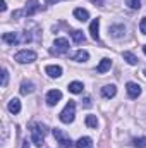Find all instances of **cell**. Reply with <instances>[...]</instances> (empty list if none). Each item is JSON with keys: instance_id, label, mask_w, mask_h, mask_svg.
<instances>
[{"instance_id": "obj_1", "label": "cell", "mask_w": 146, "mask_h": 148, "mask_svg": "<svg viewBox=\"0 0 146 148\" xmlns=\"http://www.w3.org/2000/svg\"><path fill=\"white\" fill-rule=\"evenodd\" d=\"M2 40H3L5 43H10V45H19V43H23V41H29L31 36H29L28 33H3Z\"/></svg>"}, {"instance_id": "obj_2", "label": "cell", "mask_w": 146, "mask_h": 148, "mask_svg": "<svg viewBox=\"0 0 146 148\" xmlns=\"http://www.w3.org/2000/svg\"><path fill=\"white\" fill-rule=\"evenodd\" d=\"M31 141L36 145V147H41L45 143V127L40 126V124H31Z\"/></svg>"}, {"instance_id": "obj_3", "label": "cell", "mask_w": 146, "mask_h": 148, "mask_svg": "<svg viewBox=\"0 0 146 148\" xmlns=\"http://www.w3.org/2000/svg\"><path fill=\"white\" fill-rule=\"evenodd\" d=\"M14 60L19 62V64H31L36 60V52L33 50H21L14 55Z\"/></svg>"}, {"instance_id": "obj_4", "label": "cell", "mask_w": 146, "mask_h": 148, "mask_svg": "<svg viewBox=\"0 0 146 148\" xmlns=\"http://www.w3.org/2000/svg\"><path fill=\"white\" fill-rule=\"evenodd\" d=\"M74 115H76V103L72 100H69V103L64 107V110L60 112V121L64 124H71L74 121Z\"/></svg>"}, {"instance_id": "obj_5", "label": "cell", "mask_w": 146, "mask_h": 148, "mask_svg": "<svg viewBox=\"0 0 146 148\" xmlns=\"http://www.w3.org/2000/svg\"><path fill=\"white\" fill-rule=\"evenodd\" d=\"M53 136H55V140L59 141V145H60V148H72L76 147V143H72V140L64 133V131H60V129H53Z\"/></svg>"}, {"instance_id": "obj_6", "label": "cell", "mask_w": 146, "mask_h": 148, "mask_svg": "<svg viewBox=\"0 0 146 148\" xmlns=\"http://www.w3.org/2000/svg\"><path fill=\"white\" fill-rule=\"evenodd\" d=\"M60 100H62V91H60V90H50V91L46 93V105L53 107V105H57Z\"/></svg>"}, {"instance_id": "obj_7", "label": "cell", "mask_w": 146, "mask_h": 148, "mask_svg": "<svg viewBox=\"0 0 146 148\" xmlns=\"http://www.w3.org/2000/svg\"><path fill=\"white\" fill-rule=\"evenodd\" d=\"M69 50V41L65 38H57L53 41V52L55 53H65Z\"/></svg>"}, {"instance_id": "obj_8", "label": "cell", "mask_w": 146, "mask_h": 148, "mask_svg": "<svg viewBox=\"0 0 146 148\" xmlns=\"http://www.w3.org/2000/svg\"><path fill=\"white\" fill-rule=\"evenodd\" d=\"M40 10V2L38 0H28L26 7H24V16H35Z\"/></svg>"}, {"instance_id": "obj_9", "label": "cell", "mask_w": 146, "mask_h": 148, "mask_svg": "<svg viewBox=\"0 0 146 148\" xmlns=\"http://www.w3.org/2000/svg\"><path fill=\"white\" fill-rule=\"evenodd\" d=\"M126 90H127V95L131 98H138L141 95V86L138 83H127L126 84Z\"/></svg>"}, {"instance_id": "obj_10", "label": "cell", "mask_w": 146, "mask_h": 148, "mask_svg": "<svg viewBox=\"0 0 146 148\" xmlns=\"http://www.w3.org/2000/svg\"><path fill=\"white\" fill-rule=\"evenodd\" d=\"M98 31H100V19L96 17V19H93V21H91V24H89V33H91V38H93V40H96V41L100 40V33H98Z\"/></svg>"}, {"instance_id": "obj_11", "label": "cell", "mask_w": 146, "mask_h": 148, "mask_svg": "<svg viewBox=\"0 0 146 148\" xmlns=\"http://www.w3.org/2000/svg\"><path fill=\"white\" fill-rule=\"evenodd\" d=\"M74 17L77 19V21H81V23H86L88 19H89V12L86 10V9H74Z\"/></svg>"}, {"instance_id": "obj_12", "label": "cell", "mask_w": 146, "mask_h": 148, "mask_svg": "<svg viewBox=\"0 0 146 148\" xmlns=\"http://www.w3.org/2000/svg\"><path fill=\"white\" fill-rule=\"evenodd\" d=\"M45 73L48 74L50 77H60L62 76V67L60 66H46Z\"/></svg>"}, {"instance_id": "obj_13", "label": "cell", "mask_w": 146, "mask_h": 148, "mask_svg": "<svg viewBox=\"0 0 146 148\" xmlns=\"http://www.w3.org/2000/svg\"><path fill=\"white\" fill-rule=\"evenodd\" d=\"M71 59L76 60V62H86L89 59V53L86 50H77V52H74L72 55H71Z\"/></svg>"}, {"instance_id": "obj_14", "label": "cell", "mask_w": 146, "mask_h": 148, "mask_svg": "<svg viewBox=\"0 0 146 148\" xmlns=\"http://www.w3.org/2000/svg\"><path fill=\"white\" fill-rule=\"evenodd\" d=\"M102 95H103L105 98H113V97L117 95L115 84H107V86H103V88H102Z\"/></svg>"}, {"instance_id": "obj_15", "label": "cell", "mask_w": 146, "mask_h": 148, "mask_svg": "<svg viewBox=\"0 0 146 148\" xmlns=\"http://www.w3.org/2000/svg\"><path fill=\"white\" fill-rule=\"evenodd\" d=\"M126 33V26L124 24H115V26H110V35L113 38H120Z\"/></svg>"}, {"instance_id": "obj_16", "label": "cell", "mask_w": 146, "mask_h": 148, "mask_svg": "<svg viewBox=\"0 0 146 148\" xmlns=\"http://www.w3.org/2000/svg\"><path fill=\"white\" fill-rule=\"evenodd\" d=\"M76 148H93V140L89 136H83L76 141Z\"/></svg>"}, {"instance_id": "obj_17", "label": "cell", "mask_w": 146, "mask_h": 148, "mask_svg": "<svg viewBox=\"0 0 146 148\" xmlns=\"http://www.w3.org/2000/svg\"><path fill=\"white\" fill-rule=\"evenodd\" d=\"M7 109H9L10 114H19L21 112V100L19 98H12L9 102V105H7Z\"/></svg>"}, {"instance_id": "obj_18", "label": "cell", "mask_w": 146, "mask_h": 148, "mask_svg": "<svg viewBox=\"0 0 146 148\" xmlns=\"http://www.w3.org/2000/svg\"><path fill=\"white\" fill-rule=\"evenodd\" d=\"M110 67H112V60L105 57V59H102V62L98 64V67H96V73H98V74H103V73H107Z\"/></svg>"}, {"instance_id": "obj_19", "label": "cell", "mask_w": 146, "mask_h": 148, "mask_svg": "<svg viewBox=\"0 0 146 148\" xmlns=\"http://www.w3.org/2000/svg\"><path fill=\"white\" fill-rule=\"evenodd\" d=\"M35 91V84L31 81H23L21 83V95H29Z\"/></svg>"}, {"instance_id": "obj_20", "label": "cell", "mask_w": 146, "mask_h": 148, "mask_svg": "<svg viewBox=\"0 0 146 148\" xmlns=\"http://www.w3.org/2000/svg\"><path fill=\"white\" fill-rule=\"evenodd\" d=\"M83 90H84L83 83H79V81H72V83H69V91H71V93H74V95L83 93Z\"/></svg>"}, {"instance_id": "obj_21", "label": "cell", "mask_w": 146, "mask_h": 148, "mask_svg": "<svg viewBox=\"0 0 146 148\" xmlns=\"http://www.w3.org/2000/svg\"><path fill=\"white\" fill-rule=\"evenodd\" d=\"M122 57H124V60H126L127 64H131V66H136V64H138V57H136L132 52H124Z\"/></svg>"}, {"instance_id": "obj_22", "label": "cell", "mask_w": 146, "mask_h": 148, "mask_svg": "<svg viewBox=\"0 0 146 148\" xmlns=\"http://www.w3.org/2000/svg\"><path fill=\"white\" fill-rule=\"evenodd\" d=\"M86 126H88V127L96 129V127H98V119H96V115H93V114L86 115Z\"/></svg>"}, {"instance_id": "obj_23", "label": "cell", "mask_w": 146, "mask_h": 148, "mask_svg": "<svg viewBox=\"0 0 146 148\" xmlns=\"http://www.w3.org/2000/svg\"><path fill=\"white\" fill-rule=\"evenodd\" d=\"M71 36H72V40L76 43H83V41H84V33L79 31V29H74L72 33H71Z\"/></svg>"}, {"instance_id": "obj_24", "label": "cell", "mask_w": 146, "mask_h": 148, "mask_svg": "<svg viewBox=\"0 0 146 148\" xmlns=\"http://www.w3.org/2000/svg\"><path fill=\"white\" fill-rule=\"evenodd\" d=\"M132 147L134 148H146V138H134L132 140Z\"/></svg>"}, {"instance_id": "obj_25", "label": "cell", "mask_w": 146, "mask_h": 148, "mask_svg": "<svg viewBox=\"0 0 146 148\" xmlns=\"http://www.w3.org/2000/svg\"><path fill=\"white\" fill-rule=\"evenodd\" d=\"M126 5L136 10V9H139V7H141V0H126Z\"/></svg>"}, {"instance_id": "obj_26", "label": "cell", "mask_w": 146, "mask_h": 148, "mask_svg": "<svg viewBox=\"0 0 146 148\" xmlns=\"http://www.w3.org/2000/svg\"><path fill=\"white\" fill-rule=\"evenodd\" d=\"M7 83H9V71L7 69H2V86L5 88Z\"/></svg>"}, {"instance_id": "obj_27", "label": "cell", "mask_w": 146, "mask_h": 148, "mask_svg": "<svg viewBox=\"0 0 146 148\" xmlns=\"http://www.w3.org/2000/svg\"><path fill=\"white\" fill-rule=\"evenodd\" d=\"M139 29H141V33H143V35H146V17L141 19V23H139Z\"/></svg>"}, {"instance_id": "obj_28", "label": "cell", "mask_w": 146, "mask_h": 148, "mask_svg": "<svg viewBox=\"0 0 146 148\" xmlns=\"http://www.w3.org/2000/svg\"><path fill=\"white\" fill-rule=\"evenodd\" d=\"M21 16H24V10H14V12H12V17H14V19L21 17Z\"/></svg>"}, {"instance_id": "obj_29", "label": "cell", "mask_w": 146, "mask_h": 148, "mask_svg": "<svg viewBox=\"0 0 146 148\" xmlns=\"http://www.w3.org/2000/svg\"><path fill=\"white\" fill-rule=\"evenodd\" d=\"M0 10H2V12L7 10V3H5V0H0Z\"/></svg>"}, {"instance_id": "obj_30", "label": "cell", "mask_w": 146, "mask_h": 148, "mask_svg": "<svg viewBox=\"0 0 146 148\" xmlns=\"http://www.w3.org/2000/svg\"><path fill=\"white\" fill-rule=\"evenodd\" d=\"M83 102H84V107H91V100H89L88 97H86V98H84Z\"/></svg>"}, {"instance_id": "obj_31", "label": "cell", "mask_w": 146, "mask_h": 148, "mask_svg": "<svg viewBox=\"0 0 146 148\" xmlns=\"http://www.w3.org/2000/svg\"><path fill=\"white\" fill-rule=\"evenodd\" d=\"M91 2H93L95 5H103V3H105V0H91Z\"/></svg>"}, {"instance_id": "obj_32", "label": "cell", "mask_w": 146, "mask_h": 148, "mask_svg": "<svg viewBox=\"0 0 146 148\" xmlns=\"http://www.w3.org/2000/svg\"><path fill=\"white\" fill-rule=\"evenodd\" d=\"M45 2H46V3H48V5H53V3H55V2H57V0H45Z\"/></svg>"}, {"instance_id": "obj_33", "label": "cell", "mask_w": 146, "mask_h": 148, "mask_svg": "<svg viewBox=\"0 0 146 148\" xmlns=\"http://www.w3.org/2000/svg\"><path fill=\"white\" fill-rule=\"evenodd\" d=\"M23 148H29V143L26 141V143H24V147H23Z\"/></svg>"}, {"instance_id": "obj_34", "label": "cell", "mask_w": 146, "mask_h": 148, "mask_svg": "<svg viewBox=\"0 0 146 148\" xmlns=\"http://www.w3.org/2000/svg\"><path fill=\"white\" fill-rule=\"evenodd\" d=\"M143 52H145V55H146V45H145V47H143Z\"/></svg>"}, {"instance_id": "obj_35", "label": "cell", "mask_w": 146, "mask_h": 148, "mask_svg": "<svg viewBox=\"0 0 146 148\" xmlns=\"http://www.w3.org/2000/svg\"><path fill=\"white\" fill-rule=\"evenodd\" d=\"M145 76H146V69H145Z\"/></svg>"}]
</instances>
